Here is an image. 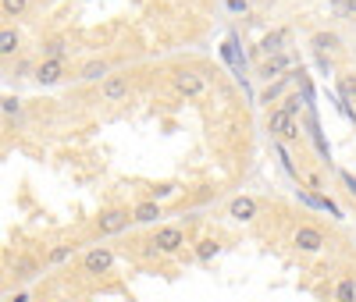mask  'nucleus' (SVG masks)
I'll use <instances>...</instances> for the list:
<instances>
[{
    "instance_id": "nucleus-1",
    "label": "nucleus",
    "mask_w": 356,
    "mask_h": 302,
    "mask_svg": "<svg viewBox=\"0 0 356 302\" xmlns=\"http://www.w3.org/2000/svg\"><path fill=\"white\" fill-rule=\"evenodd\" d=\"M267 132H271V139H282L285 146L289 142H300V125H296V117H289L282 107H271L267 110Z\"/></svg>"
},
{
    "instance_id": "nucleus-2",
    "label": "nucleus",
    "mask_w": 356,
    "mask_h": 302,
    "mask_svg": "<svg viewBox=\"0 0 356 302\" xmlns=\"http://www.w3.org/2000/svg\"><path fill=\"white\" fill-rule=\"evenodd\" d=\"M150 246L157 249V256H175V253H182V246H186V231L178 224H161L150 235Z\"/></svg>"
},
{
    "instance_id": "nucleus-3",
    "label": "nucleus",
    "mask_w": 356,
    "mask_h": 302,
    "mask_svg": "<svg viewBox=\"0 0 356 302\" xmlns=\"http://www.w3.org/2000/svg\"><path fill=\"white\" fill-rule=\"evenodd\" d=\"M129 224H136L132 210H125V206H111V210H104V214L97 217V235H100V238L122 235V231H129Z\"/></svg>"
},
{
    "instance_id": "nucleus-4",
    "label": "nucleus",
    "mask_w": 356,
    "mask_h": 302,
    "mask_svg": "<svg viewBox=\"0 0 356 302\" xmlns=\"http://www.w3.org/2000/svg\"><path fill=\"white\" fill-rule=\"evenodd\" d=\"M171 85H175V93L178 97H186V100H196L207 93V78L196 72V68H178L171 75Z\"/></svg>"
},
{
    "instance_id": "nucleus-5",
    "label": "nucleus",
    "mask_w": 356,
    "mask_h": 302,
    "mask_svg": "<svg viewBox=\"0 0 356 302\" xmlns=\"http://www.w3.org/2000/svg\"><path fill=\"white\" fill-rule=\"evenodd\" d=\"M292 246L300 249V253H307V256H314V253L324 249V231L317 224H300V228L292 231Z\"/></svg>"
},
{
    "instance_id": "nucleus-6",
    "label": "nucleus",
    "mask_w": 356,
    "mask_h": 302,
    "mask_svg": "<svg viewBox=\"0 0 356 302\" xmlns=\"http://www.w3.org/2000/svg\"><path fill=\"white\" fill-rule=\"evenodd\" d=\"M292 82H300V68H292L289 75H282V78H275V82H267V89L260 93V103H282L289 93H292Z\"/></svg>"
},
{
    "instance_id": "nucleus-7",
    "label": "nucleus",
    "mask_w": 356,
    "mask_h": 302,
    "mask_svg": "<svg viewBox=\"0 0 356 302\" xmlns=\"http://www.w3.org/2000/svg\"><path fill=\"white\" fill-rule=\"evenodd\" d=\"M296 199H300L303 206H310V210H321V214H332L335 221H342V217H346V214H342V206H339L335 199L321 196V192H314V189H296Z\"/></svg>"
},
{
    "instance_id": "nucleus-8",
    "label": "nucleus",
    "mask_w": 356,
    "mask_h": 302,
    "mask_svg": "<svg viewBox=\"0 0 356 302\" xmlns=\"http://www.w3.org/2000/svg\"><path fill=\"white\" fill-rule=\"evenodd\" d=\"M111 267H114V253L107 246H93V249L82 256V270H86V274H93V278L111 274Z\"/></svg>"
},
{
    "instance_id": "nucleus-9",
    "label": "nucleus",
    "mask_w": 356,
    "mask_h": 302,
    "mask_svg": "<svg viewBox=\"0 0 356 302\" xmlns=\"http://www.w3.org/2000/svg\"><path fill=\"white\" fill-rule=\"evenodd\" d=\"M296 68V57L285 50V53H275V57H264L260 60V78L264 82H275V78H282V75H289Z\"/></svg>"
},
{
    "instance_id": "nucleus-10",
    "label": "nucleus",
    "mask_w": 356,
    "mask_h": 302,
    "mask_svg": "<svg viewBox=\"0 0 356 302\" xmlns=\"http://www.w3.org/2000/svg\"><path fill=\"white\" fill-rule=\"evenodd\" d=\"M129 89H132L129 75H111V78L100 82V100H104V103H118V100L129 97Z\"/></svg>"
},
{
    "instance_id": "nucleus-11",
    "label": "nucleus",
    "mask_w": 356,
    "mask_h": 302,
    "mask_svg": "<svg viewBox=\"0 0 356 302\" xmlns=\"http://www.w3.org/2000/svg\"><path fill=\"white\" fill-rule=\"evenodd\" d=\"M65 75H68V60H40L36 72H33V78L40 85H57Z\"/></svg>"
},
{
    "instance_id": "nucleus-12",
    "label": "nucleus",
    "mask_w": 356,
    "mask_h": 302,
    "mask_svg": "<svg viewBox=\"0 0 356 302\" xmlns=\"http://www.w3.org/2000/svg\"><path fill=\"white\" fill-rule=\"evenodd\" d=\"M228 217H235V221H253V217H257V199H253V196H235V199L228 203Z\"/></svg>"
},
{
    "instance_id": "nucleus-13",
    "label": "nucleus",
    "mask_w": 356,
    "mask_h": 302,
    "mask_svg": "<svg viewBox=\"0 0 356 302\" xmlns=\"http://www.w3.org/2000/svg\"><path fill=\"white\" fill-rule=\"evenodd\" d=\"M285 40H289V33H285V28H275V33H267V36L260 40L257 53H260V57H275V53H285Z\"/></svg>"
},
{
    "instance_id": "nucleus-14",
    "label": "nucleus",
    "mask_w": 356,
    "mask_h": 302,
    "mask_svg": "<svg viewBox=\"0 0 356 302\" xmlns=\"http://www.w3.org/2000/svg\"><path fill=\"white\" fill-rule=\"evenodd\" d=\"M132 217H136V224H157L164 214H161V203L143 199V203H136V206H132Z\"/></svg>"
},
{
    "instance_id": "nucleus-15",
    "label": "nucleus",
    "mask_w": 356,
    "mask_h": 302,
    "mask_svg": "<svg viewBox=\"0 0 356 302\" xmlns=\"http://www.w3.org/2000/svg\"><path fill=\"white\" fill-rule=\"evenodd\" d=\"M307 135L314 139L317 153H321L324 160H332V149H328V142H324V132H321V125H317V110H307Z\"/></svg>"
},
{
    "instance_id": "nucleus-16",
    "label": "nucleus",
    "mask_w": 356,
    "mask_h": 302,
    "mask_svg": "<svg viewBox=\"0 0 356 302\" xmlns=\"http://www.w3.org/2000/svg\"><path fill=\"white\" fill-rule=\"evenodd\" d=\"M40 53H43V60H68L72 47H68V40H65V36H54V40H43Z\"/></svg>"
},
{
    "instance_id": "nucleus-17",
    "label": "nucleus",
    "mask_w": 356,
    "mask_h": 302,
    "mask_svg": "<svg viewBox=\"0 0 356 302\" xmlns=\"http://www.w3.org/2000/svg\"><path fill=\"white\" fill-rule=\"evenodd\" d=\"M104 78H111L107 60H89V65L79 68V82H104Z\"/></svg>"
},
{
    "instance_id": "nucleus-18",
    "label": "nucleus",
    "mask_w": 356,
    "mask_h": 302,
    "mask_svg": "<svg viewBox=\"0 0 356 302\" xmlns=\"http://www.w3.org/2000/svg\"><path fill=\"white\" fill-rule=\"evenodd\" d=\"M218 253H221V242H218V238H200L196 249H193V256H196L200 263H211Z\"/></svg>"
},
{
    "instance_id": "nucleus-19",
    "label": "nucleus",
    "mask_w": 356,
    "mask_h": 302,
    "mask_svg": "<svg viewBox=\"0 0 356 302\" xmlns=\"http://www.w3.org/2000/svg\"><path fill=\"white\" fill-rule=\"evenodd\" d=\"M278 107H282V110H285L289 117H300L303 110H310V103H307V97H303V93H296V89H292V93H289V97H285V100H282Z\"/></svg>"
},
{
    "instance_id": "nucleus-20",
    "label": "nucleus",
    "mask_w": 356,
    "mask_h": 302,
    "mask_svg": "<svg viewBox=\"0 0 356 302\" xmlns=\"http://www.w3.org/2000/svg\"><path fill=\"white\" fill-rule=\"evenodd\" d=\"M271 146H275V153H278V160H282L285 174H289V178H296V181H300V167H296V160H292V153H289V146H285L282 139H271Z\"/></svg>"
},
{
    "instance_id": "nucleus-21",
    "label": "nucleus",
    "mask_w": 356,
    "mask_h": 302,
    "mask_svg": "<svg viewBox=\"0 0 356 302\" xmlns=\"http://www.w3.org/2000/svg\"><path fill=\"white\" fill-rule=\"evenodd\" d=\"M11 270H15V278H18V281H29V278H36V274H40V263H36L33 256H18Z\"/></svg>"
},
{
    "instance_id": "nucleus-22",
    "label": "nucleus",
    "mask_w": 356,
    "mask_h": 302,
    "mask_svg": "<svg viewBox=\"0 0 356 302\" xmlns=\"http://www.w3.org/2000/svg\"><path fill=\"white\" fill-rule=\"evenodd\" d=\"M332 299L335 302H356V278H339Z\"/></svg>"
},
{
    "instance_id": "nucleus-23",
    "label": "nucleus",
    "mask_w": 356,
    "mask_h": 302,
    "mask_svg": "<svg viewBox=\"0 0 356 302\" xmlns=\"http://www.w3.org/2000/svg\"><path fill=\"white\" fill-rule=\"evenodd\" d=\"M0 53H4V60L18 53V33H15L11 25H4V28H0Z\"/></svg>"
},
{
    "instance_id": "nucleus-24",
    "label": "nucleus",
    "mask_w": 356,
    "mask_h": 302,
    "mask_svg": "<svg viewBox=\"0 0 356 302\" xmlns=\"http://www.w3.org/2000/svg\"><path fill=\"white\" fill-rule=\"evenodd\" d=\"M339 36L335 33H314V40H310V47H314V53H324V50H339Z\"/></svg>"
},
{
    "instance_id": "nucleus-25",
    "label": "nucleus",
    "mask_w": 356,
    "mask_h": 302,
    "mask_svg": "<svg viewBox=\"0 0 356 302\" xmlns=\"http://www.w3.org/2000/svg\"><path fill=\"white\" fill-rule=\"evenodd\" d=\"M75 256V246H54L50 253H47V267H61V263H68Z\"/></svg>"
},
{
    "instance_id": "nucleus-26",
    "label": "nucleus",
    "mask_w": 356,
    "mask_h": 302,
    "mask_svg": "<svg viewBox=\"0 0 356 302\" xmlns=\"http://www.w3.org/2000/svg\"><path fill=\"white\" fill-rule=\"evenodd\" d=\"M0 11H4V18H22L29 11V0H0Z\"/></svg>"
},
{
    "instance_id": "nucleus-27",
    "label": "nucleus",
    "mask_w": 356,
    "mask_h": 302,
    "mask_svg": "<svg viewBox=\"0 0 356 302\" xmlns=\"http://www.w3.org/2000/svg\"><path fill=\"white\" fill-rule=\"evenodd\" d=\"M339 97L346 100V103H353V97H356V78L349 75V78H339Z\"/></svg>"
},
{
    "instance_id": "nucleus-28",
    "label": "nucleus",
    "mask_w": 356,
    "mask_h": 302,
    "mask_svg": "<svg viewBox=\"0 0 356 302\" xmlns=\"http://www.w3.org/2000/svg\"><path fill=\"white\" fill-rule=\"evenodd\" d=\"M0 103H4V117H18L22 114V100L18 97H4Z\"/></svg>"
},
{
    "instance_id": "nucleus-29",
    "label": "nucleus",
    "mask_w": 356,
    "mask_h": 302,
    "mask_svg": "<svg viewBox=\"0 0 356 302\" xmlns=\"http://www.w3.org/2000/svg\"><path fill=\"white\" fill-rule=\"evenodd\" d=\"M225 8H228V15H246L250 0H225Z\"/></svg>"
},
{
    "instance_id": "nucleus-30",
    "label": "nucleus",
    "mask_w": 356,
    "mask_h": 302,
    "mask_svg": "<svg viewBox=\"0 0 356 302\" xmlns=\"http://www.w3.org/2000/svg\"><path fill=\"white\" fill-rule=\"evenodd\" d=\"M314 60H317L321 75H332V60H328V53H314Z\"/></svg>"
},
{
    "instance_id": "nucleus-31",
    "label": "nucleus",
    "mask_w": 356,
    "mask_h": 302,
    "mask_svg": "<svg viewBox=\"0 0 356 302\" xmlns=\"http://www.w3.org/2000/svg\"><path fill=\"white\" fill-rule=\"evenodd\" d=\"M339 178H342V185H346V189H349V196H353V199H356V178H353V174H349V171H339Z\"/></svg>"
},
{
    "instance_id": "nucleus-32",
    "label": "nucleus",
    "mask_w": 356,
    "mask_h": 302,
    "mask_svg": "<svg viewBox=\"0 0 356 302\" xmlns=\"http://www.w3.org/2000/svg\"><path fill=\"white\" fill-rule=\"evenodd\" d=\"M29 72H36L33 65H29V60H18V65H15V78H25Z\"/></svg>"
},
{
    "instance_id": "nucleus-33",
    "label": "nucleus",
    "mask_w": 356,
    "mask_h": 302,
    "mask_svg": "<svg viewBox=\"0 0 356 302\" xmlns=\"http://www.w3.org/2000/svg\"><path fill=\"white\" fill-rule=\"evenodd\" d=\"M171 192H175V189H171V185H161V189H154V196H150V199H154V203H157V199H168V196H171Z\"/></svg>"
},
{
    "instance_id": "nucleus-34",
    "label": "nucleus",
    "mask_w": 356,
    "mask_h": 302,
    "mask_svg": "<svg viewBox=\"0 0 356 302\" xmlns=\"http://www.w3.org/2000/svg\"><path fill=\"white\" fill-rule=\"evenodd\" d=\"M346 4V15H356V0H342Z\"/></svg>"
},
{
    "instance_id": "nucleus-35",
    "label": "nucleus",
    "mask_w": 356,
    "mask_h": 302,
    "mask_svg": "<svg viewBox=\"0 0 356 302\" xmlns=\"http://www.w3.org/2000/svg\"><path fill=\"white\" fill-rule=\"evenodd\" d=\"M11 302H36V299H29V295H25V292H22V295H15V299H11Z\"/></svg>"
},
{
    "instance_id": "nucleus-36",
    "label": "nucleus",
    "mask_w": 356,
    "mask_h": 302,
    "mask_svg": "<svg viewBox=\"0 0 356 302\" xmlns=\"http://www.w3.org/2000/svg\"><path fill=\"white\" fill-rule=\"evenodd\" d=\"M36 302H47V299H36Z\"/></svg>"
}]
</instances>
